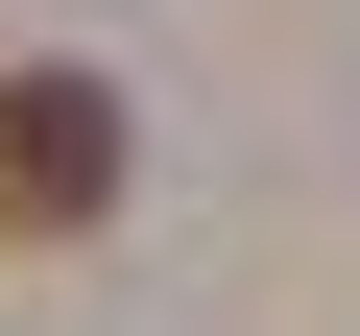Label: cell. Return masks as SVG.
<instances>
[{
	"label": "cell",
	"mask_w": 360,
	"mask_h": 336,
	"mask_svg": "<svg viewBox=\"0 0 360 336\" xmlns=\"http://www.w3.org/2000/svg\"><path fill=\"white\" fill-rule=\"evenodd\" d=\"M120 217V96L96 72H0V240H96Z\"/></svg>",
	"instance_id": "cell-1"
}]
</instances>
